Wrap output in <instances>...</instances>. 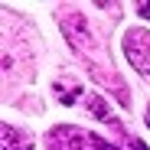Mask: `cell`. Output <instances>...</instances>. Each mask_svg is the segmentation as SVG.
Here are the masks:
<instances>
[{"label":"cell","mask_w":150,"mask_h":150,"mask_svg":"<svg viewBox=\"0 0 150 150\" xmlns=\"http://www.w3.org/2000/svg\"><path fill=\"white\" fill-rule=\"evenodd\" d=\"M0 144H4V150H33V137L26 131L13 127V124L0 127Z\"/></svg>","instance_id":"2"},{"label":"cell","mask_w":150,"mask_h":150,"mask_svg":"<svg viewBox=\"0 0 150 150\" xmlns=\"http://www.w3.org/2000/svg\"><path fill=\"white\" fill-rule=\"evenodd\" d=\"M147 127H150V108H147Z\"/></svg>","instance_id":"3"},{"label":"cell","mask_w":150,"mask_h":150,"mask_svg":"<svg viewBox=\"0 0 150 150\" xmlns=\"http://www.w3.org/2000/svg\"><path fill=\"white\" fill-rule=\"evenodd\" d=\"M124 52H127V62L134 65V72L150 79V30L131 26L124 33Z\"/></svg>","instance_id":"1"}]
</instances>
